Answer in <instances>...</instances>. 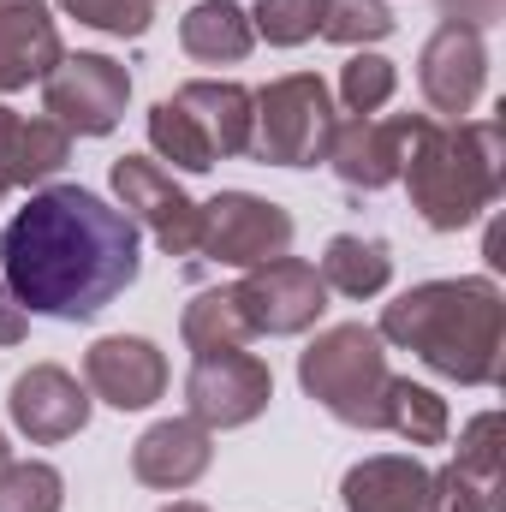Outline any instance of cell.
I'll use <instances>...</instances> for the list:
<instances>
[{
  "label": "cell",
  "instance_id": "ac0fdd59",
  "mask_svg": "<svg viewBox=\"0 0 506 512\" xmlns=\"http://www.w3.org/2000/svg\"><path fill=\"white\" fill-rule=\"evenodd\" d=\"M197 131L209 137V149H215V161L221 155H245L251 149V120H256V96L245 84H215V78H197V84H185L179 96H173Z\"/></svg>",
  "mask_w": 506,
  "mask_h": 512
},
{
  "label": "cell",
  "instance_id": "8d00e7d4",
  "mask_svg": "<svg viewBox=\"0 0 506 512\" xmlns=\"http://www.w3.org/2000/svg\"><path fill=\"white\" fill-rule=\"evenodd\" d=\"M0 96H12V84H6V78H0Z\"/></svg>",
  "mask_w": 506,
  "mask_h": 512
},
{
  "label": "cell",
  "instance_id": "8992f818",
  "mask_svg": "<svg viewBox=\"0 0 506 512\" xmlns=\"http://www.w3.org/2000/svg\"><path fill=\"white\" fill-rule=\"evenodd\" d=\"M131 102V72L108 54H60L42 78V114L78 137H108Z\"/></svg>",
  "mask_w": 506,
  "mask_h": 512
},
{
  "label": "cell",
  "instance_id": "d590c367",
  "mask_svg": "<svg viewBox=\"0 0 506 512\" xmlns=\"http://www.w3.org/2000/svg\"><path fill=\"white\" fill-rule=\"evenodd\" d=\"M6 465H12V447H6V435H0V471H6Z\"/></svg>",
  "mask_w": 506,
  "mask_h": 512
},
{
  "label": "cell",
  "instance_id": "2e32d148",
  "mask_svg": "<svg viewBox=\"0 0 506 512\" xmlns=\"http://www.w3.org/2000/svg\"><path fill=\"white\" fill-rule=\"evenodd\" d=\"M60 30L42 0H0V78L24 90L30 78H48L60 66Z\"/></svg>",
  "mask_w": 506,
  "mask_h": 512
},
{
  "label": "cell",
  "instance_id": "d4e9b609",
  "mask_svg": "<svg viewBox=\"0 0 506 512\" xmlns=\"http://www.w3.org/2000/svg\"><path fill=\"white\" fill-rule=\"evenodd\" d=\"M387 30H393L387 0H322V18H316V36H328V42H340V48L381 42Z\"/></svg>",
  "mask_w": 506,
  "mask_h": 512
},
{
  "label": "cell",
  "instance_id": "e575fe53",
  "mask_svg": "<svg viewBox=\"0 0 506 512\" xmlns=\"http://www.w3.org/2000/svg\"><path fill=\"white\" fill-rule=\"evenodd\" d=\"M161 512H203L197 501H173V507H161Z\"/></svg>",
  "mask_w": 506,
  "mask_h": 512
},
{
  "label": "cell",
  "instance_id": "8fae6325",
  "mask_svg": "<svg viewBox=\"0 0 506 512\" xmlns=\"http://www.w3.org/2000/svg\"><path fill=\"white\" fill-rule=\"evenodd\" d=\"M483 78H489V48H483V30L471 24H441L429 42H423V60H417V84H423V102L447 120L471 114L477 96H483Z\"/></svg>",
  "mask_w": 506,
  "mask_h": 512
},
{
  "label": "cell",
  "instance_id": "f546056e",
  "mask_svg": "<svg viewBox=\"0 0 506 512\" xmlns=\"http://www.w3.org/2000/svg\"><path fill=\"white\" fill-rule=\"evenodd\" d=\"M60 12H72L90 30L108 36H143L149 30V0H60Z\"/></svg>",
  "mask_w": 506,
  "mask_h": 512
},
{
  "label": "cell",
  "instance_id": "7c38bea8",
  "mask_svg": "<svg viewBox=\"0 0 506 512\" xmlns=\"http://www.w3.org/2000/svg\"><path fill=\"white\" fill-rule=\"evenodd\" d=\"M84 382L114 411H143L167 393V358L137 334H108L84 352Z\"/></svg>",
  "mask_w": 506,
  "mask_h": 512
},
{
  "label": "cell",
  "instance_id": "d6a6232c",
  "mask_svg": "<svg viewBox=\"0 0 506 512\" xmlns=\"http://www.w3.org/2000/svg\"><path fill=\"white\" fill-rule=\"evenodd\" d=\"M24 334H30V310H24V304L12 298V286L0 280V346H18Z\"/></svg>",
  "mask_w": 506,
  "mask_h": 512
},
{
  "label": "cell",
  "instance_id": "5bb4252c",
  "mask_svg": "<svg viewBox=\"0 0 506 512\" xmlns=\"http://www.w3.org/2000/svg\"><path fill=\"white\" fill-rule=\"evenodd\" d=\"M209 459H215L209 429H203L197 417H167V423L143 429V441L131 447V477H137L143 489L179 495V489H191V483L209 471Z\"/></svg>",
  "mask_w": 506,
  "mask_h": 512
},
{
  "label": "cell",
  "instance_id": "83f0119b",
  "mask_svg": "<svg viewBox=\"0 0 506 512\" xmlns=\"http://www.w3.org/2000/svg\"><path fill=\"white\" fill-rule=\"evenodd\" d=\"M316 18H322V0H256L251 30L268 36L274 48H298L316 36Z\"/></svg>",
  "mask_w": 506,
  "mask_h": 512
},
{
  "label": "cell",
  "instance_id": "277c9868",
  "mask_svg": "<svg viewBox=\"0 0 506 512\" xmlns=\"http://www.w3.org/2000/svg\"><path fill=\"white\" fill-rule=\"evenodd\" d=\"M298 382L328 417H340L352 429H381V399L393 382L381 334L364 322H340V328L316 334L298 358Z\"/></svg>",
  "mask_w": 506,
  "mask_h": 512
},
{
  "label": "cell",
  "instance_id": "d6986e66",
  "mask_svg": "<svg viewBox=\"0 0 506 512\" xmlns=\"http://www.w3.org/2000/svg\"><path fill=\"white\" fill-rule=\"evenodd\" d=\"M179 42H185V54H191V60H203V66H233V60H245V54H251V42H256L251 12H245V6H233V0H203V6H191V12H185Z\"/></svg>",
  "mask_w": 506,
  "mask_h": 512
},
{
  "label": "cell",
  "instance_id": "7402d4cb",
  "mask_svg": "<svg viewBox=\"0 0 506 512\" xmlns=\"http://www.w3.org/2000/svg\"><path fill=\"white\" fill-rule=\"evenodd\" d=\"M179 334H185V346H191L197 358H203V352H233V346L256 340L251 322H245V310H239V298H233V286H221V292H197V298L185 304Z\"/></svg>",
  "mask_w": 506,
  "mask_h": 512
},
{
  "label": "cell",
  "instance_id": "7a4b0ae2",
  "mask_svg": "<svg viewBox=\"0 0 506 512\" xmlns=\"http://www.w3.org/2000/svg\"><path fill=\"white\" fill-rule=\"evenodd\" d=\"M381 340L417 352L459 387H495L506 370V298L489 274L423 280L381 310Z\"/></svg>",
  "mask_w": 506,
  "mask_h": 512
},
{
  "label": "cell",
  "instance_id": "3957f363",
  "mask_svg": "<svg viewBox=\"0 0 506 512\" xmlns=\"http://www.w3.org/2000/svg\"><path fill=\"white\" fill-rule=\"evenodd\" d=\"M399 179L411 191V209L435 233L471 227L501 197V179H506L501 120H453V126H441L429 114H405Z\"/></svg>",
  "mask_w": 506,
  "mask_h": 512
},
{
  "label": "cell",
  "instance_id": "603a6c76",
  "mask_svg": "<svg viewBox=\"0 0 506 512\" xmlns=\"http://www.w3.org/2000/svg\"><path fill=\"white\" fill-rule=\"evenodd\" d=\"M149 143H155V155H161V161H173L179 173H209V167H215L209 137L197 131V120H191L173 96L149 108Z\"/></svg>",
  "mask_w": 506,
  "mask_h": 512
},
{
  "label": "cell",
  "instance_id": "5b68a950",
  "mask_svg": "<svg viewBox=\"0 0 506 512\" xmlns=\"http://www.w3.org/2000/svg\"><path fill=\"white\" fill-rule=\"evenodd\" d=\"M334 96L316 72H292V78H274L268 90H256V120H251V149L256 161H274V167H316L328 161V143H334Z\"/></svg>",
  "mask_w": 506,
  "mask_h": 512
},
{
  "label": "cell",
  "instance_id": "ffe728a7",
  "mask_svg": "<svg viewBox=\"0 0 506 512\" xmlns=\"http://www.w3.org/2000/svg\"><path fill=\"white\" fill-rule=\"evenodd\" d=\"M316 274H322V286L340 292V298H376V292H387V280H393V256H387L381 239L340 233V239H328Z\"/></svg>",
  "mask_w": 506,
  "mask_h": 512
},
{
  "label": "cell",
  "instance_id": "ba28073f",
  "mask_svg": "<svg viewBox=\"0 0 506 512\" xmlns=\"http://www.w3.org/2000/svg\"><path fill=\"white\" fill-rule=\"evenodd\" d=\"M233 298H239L251 334H304L328 310V286H322L316 262H304V256H274V262L251 268L233 286Z\"/></svg>",
  "mask_w": 506,
  "mask_h": 512
},
{
  "label": "cell",
  "instance_id": "44dd1931",
  "mask_svg": "<svg viewBox=\"0 0 506 512\" xmlns=\"http://www.w3.org/2000/svg\"><path fill=\"white\" fill-rule=\"evenodd\" d=\"M381 429H393L411 447H441L447 441V399L417 382H405V376H393L387 399H381Z\"/></svg>",
  "mask_w": 506,
  "mask_h": 512
},
{
  "label": "cell",
  "instance_id": "e0dca14e",
  "mask_svg": "<svg viewBox=\"0 0 506 512\" xmlns=\"http://www.w3.org/2000/svg\"><path fill=\"white\" fill-rule=\"evenodd\" d=\"M346 512H429V471L411 453H376L346 471Z\"/></svg>",
  "mask_w": 506,
  "mask_h": 512
},
{
  "label": "cell",
  "instance_id": "30bf717a",
  "mask_svg": "<svg viewBox=\"0 0 506 512\" xmlns=\"http://www.w3.org/2000/svg\"><path fill=\"white\" fill-rule=\"evenodd\" d=\"M114 191L126 203V215L137 227L155 233V245L167 256H197V239H203V203H191L173 173H161L149 155H120L114 161Z\"/></svg>",
  "mask_w": 506,
  "mask_h": 512
},
{
  "label": "cell",
  "instance_id": "6da1fadb",
  "mask_svg": "<svg viewBox=\"0 0 506 512\" xmlns=\"http://www.w3.org/2000/svg\"><path fill=\"white\" fill-rule=\"evenodd\" d=\"M0 280L36 316L90 322L137 280V221L84 185H48L6 221Z\"/></svg>",
  "mask_w": 506,
  "mask_h": 512
},
{
  "label": "cell",
  "instance_id": "1f68e13d",
  "mask_svg": "<svg viewBox=\"0 0 506 512\" xmlns=\"http://www.w3.org/2000/svg\"><path fill=\"white\" fill-rule=\"evenodd\" d=\"M441 12H447L453 24H471V30H489V24H501L506 0H441Z\"/></svg>",
  "mask_w": 506,
  "mask_h": 512
},
{
  "label": "cell",
  "instance_id": "836d02e7",
  "mask_svg": "<svg viewBox=\"0 0 506 512\" xmlns=\"http://www.w3.org/2000/svg\"><path fill=\"white\" fill-rule=\"evenodd\" d=\"M12 143H18V114L0 108V197L12 191Z\"/></svg>",
  "mask_w": 506,
  "mask_h": 512
},
{
  "label": "cell",
  "instance_id": "9c48e42d",
  "mask_svg": "<svg viewBox=\"0 0 506 512\" xmlns=\"http://www.w3.org/2000/svg\"><path fill=\"white\" fill-rule=\"evenodd\" d=\"M268 399H274V376H268V364L251 358L245 346H233V352H203L197 364H191V382H185V405H191V417L215 435V429H245L251 417L268 411Z\"/></svg>",
  "mask_w": 506,
  "mask_h": 512
},
{
  "label": "cell",
  "instance_id": "9a60e30c",
  "mask_svg": "<svg viewBox=\"0 0 506 512\" xmlns=\"http://www.w3.org/2000/svg\"><path fill=\"white\" fill-rule=\"evenodd\" d=\"M399 143H405V114H393V120H364L358 114V120L334 126L328 167L352 191H381V185L399 179Z\"/></svg>",
  "mask_w": 506,
  "mask_h": 512
},
{
  "label": "cell",
  "instance_id": "4dcf8cb0",
  "mask_svg": "<svg viewBox=\"0 0 506 512\" xmlns=\"http://www.w3.org/2000/svg\"><path fill=\"white\" fill-rule=\"evenodd\" d=\"M429 512H495V489L477 483V477L459 471V465L429 471Z\"/></svg>",
  "mask_w": 506,
  "mask_h": 512
},
{
  "label": "cell",
  "instance_id": "484cf974",
  "mask_svg": "<svg viewBox=\"0 0 506 512\" xmlns=\"http://www.w3.org/2000/svg\"><path fill=\"white\" fill-rule=\"evenodd\" d=\"M66 501V483H60V471L54 465H42V459H12L6 471H0V512H60Z\"/></svg>",
  "mask_w": 506,
  "mask_h": 512
},
{
  "label": "cell",
  "instance_id": "f1b7e54d",
  "mask_svg": "<svg viewBox=\"0 0 506 512\" xmlns=\"http://www.w3.org/2000/svg\"><path fill=\"white\" fill-rule=\"evenodd\" d=\"M453 465L471 471L477 483L501 489V417H495V411H483V417L465 423V435H459V459H453Z\"/></svg>",
  "mask_w": 506,
  "mask_h": 512
},
{
  "label": "cell",
  "instance_id": "cb8c5ba5",
  "mask_svg": "<svg viewBox=\"0 0 506 512\" xmlns=\"http://www.w3.org/2000/svg\"><path fill=\"white\" fill-rule=\"evenodd\" d=\"M72 155V131L54 126L48 114L42 120H18V143H12V185H42L66 167Z\"/></svg>",
  "mask_w": 506,
  "mask_h": 512
},
{
  "label": "cell",
  "instance_id": "52a82bcc",
  "mask_svg": "<svg viewBox=\"0 0 506 512\" xmlns=\"http://www.w3.org/2000/svg\"><path fill=\"white\" fill-rule=\"evenodd\" d=\"M197 251L227 268H262L292 251V215L251 191H221L203 203V239Z\"/></svg>",
  "mask_w": 506,
  "mask_h": 512
},
{
  "label": "cell",
  "instance_id": "4fadbf2b",
  "mask_svg": "<svg viewBox=\"0 0 506 512\" xmlns=\"http://www.w3.org/2000/svg\"><path fill=\"white\" fill-rule=\"evenodd\" d=\"M12 423L36 441V447H54L66 435H78L90 423V387H78L60 364H30L18 382H12Z\"/></svg>",
  "mask_w": 506,
  "mask_h": 512
},
{
  "label": "cell",
  "instance_id": "74e56055",
  "mask_svg": "<svg viewBox=\"0 0 506 512\" xmlns=\"http://www.w3.org/2000/svg\"><path fill=\"white\" fill-rule=\"evenodd\" d=\"M149 6H155V0H149Z\"/></svg>",
  "mask_w": 506,
  "mask_h": 512
},
{
  "label": "cell",
  "instance_id": "4316f807",
  "mask_svg": "<svg viewBox=\"0 0 506 512\" xmlns=\"http://www.w3.org/2000/svg\"><path fill=\"white\" fill-rule=\"evenodd\" d=\"M393 84H399V72H393V60H381V54H352L346 60V72H340V102H346V114H381L387 102H393Z\"/></svg>",
  "mask_w": 506,
  "mask_h": 512
}]
</instances>
